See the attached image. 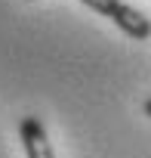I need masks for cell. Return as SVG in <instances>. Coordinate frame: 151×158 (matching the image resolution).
Returning a JSON list of instances; mask_svg holds the SVG:
<instances>
[{
  "instance_id": "obj_1",
  "label": "cell",
  "mask_w": 151,
  "mask_h": 158,
  "mask_svg": "<svg viewBox=\"0 0 151 158\" xmlns=\"http://www.w3.org/2000/svg\"><path fill=\"white\" fill-rule=\"evenodd\" d=\"M83 6H90L93 13L111 19L126 37L133 40H148L151 37V19L139 10H133L130 3H123V0H80Z\"/></svg>"
},
{
  "instance_id": "obj_2",
  "label": "cell",
  "mask_w": 151,
  "mask_h": 158,
  "mask_svg": "<svg viewBox=\"0 0 151 158\" xmlns=\"http://www.w3.org/2000/svg\"><path fill=\"white\" fill-rule=\"evenodd\" d=\"M19 139H22L28 158H56L52 143H49V136H46V127H43L34 115H28V118L19 121Z\"/></svg>"
},
{
  "instance_id": "obj_3",
  "label": "cell",
  "mask_w": 151,
  "mask_h": 158,
  "mask_svg": "<svg viewBox=\"0 0 151 158\" xmlns=\"http://www.w3.org/2000/svg\"><path fill=\"white\" fill-rule=\"evenodd\" d=\"M142 112H145V115H148V118H151V99H148V102H145V106H142Z\"/></svg>"
}]
</instances>
